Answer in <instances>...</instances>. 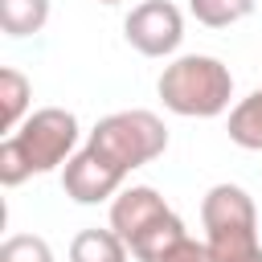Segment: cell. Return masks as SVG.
<instances>
[{
	"instance_id": "obj_9",
	"label": "cell",
	"mask_w": 262,
	"mask_h": 262,
	"mask_svg": "<svg viewBox=\"0 0 262 262\" xmlns=\"http://www.w3.org/2000/svg\"><path fill=\"white\" fill-rule=\"evenodd\" d=\"M29 98H33V86L20 70L4 66L0 70V111H4V131L12 135L25 119H29Z\"/></svg>"
},
{
	"instance_id": "obj_8",
	"label": "cell",
	"mask_w": 262,
	"mask_h": 262,
	"mask_svg": "<svg viewBox=\"0 0 262 262\" xmlns=\"http://www.w3.org/2000/svg\"><path fill=\"white\" fill-rule=\"evenodd\" d=\"M127 242L115 229H82L70 242V262H127Z\"/></svg>"
},
{
	"instance_id": "obj_1",
	"label": "cell",
	"mask_w": 262,
	"mask_h": 262,
	"mask_svg": "<svg viewBox=\"0 0 262 262\" xmlns=\"http://www.w3.org/2000/svg\"><path fill=\"white\" fill-rule=\"evenodd\" d=\"M78 143V119L66 106H41L33 111L4 143H0V184L16 188L37 172H53L57 164H70V151Z\"/></svg>"
},
{
	"instance_id": "obj_10",
	"label": "cell",
	"mask_w": 262,
	"mask_h": 262,
	"mask_svg": "<svg viewBox=\"0 0 262 262\" xmlns=\"http://www.w3.org/2000/svg\"><path fill=\"white\" fill-rule=\"evenodd\" d=\"M49 20V0H0V29L8 37H33Z\"/></svg>"
},
{
	"instance_id": "obj_3",
	"label": "cell",
	"mask_w": 262,
	"mask_h": 262,
	"mask_svg": "<svg viewBox=\"0 0 262 262\" xmlns=\"http://www.w3.org/2000/svg\"><path fill=\"white\" fill-rule=\"evenodd\" d=\"M201 225L213 262H262L258 209L242 184H213L201 201Z\"/></svg>"
},
{
	"instance_id": "obj_11",
	"label": "cell",
	"mask_w": 262,
	"mask_h": 262,
	"mask_svg": "<svg viewBox=\"0 0 262 262\" xmlns=\"http://www.w3.org/2000/svg\"><path fill=\"white\" fill-rule=\"evenodd\" d=\"M229 139L246 151H262V90L246 94L229 111Z\"/></svg>"
},
{
	"instance_id": "obj_15",
	"label": "cell",
	"mask_w": 262,
	"mask_h": 262,
	"mask_svg": "<svg viewBox=\"0 0 262 262\" xmlns=\"http://www.w3.org/2000/svg\"><path fill=\"white\" fill-rule=\"evenodd\" d=\"M98 4H123V0H98Z\"/></svg>"
},
{
	"instance_id": "obj_14",
	"label": "cell",
	"mask_w": 262,
	"mask_h": 262,
	"mask_svg": "<svg viewBox=\"0 0 262 262\" xmlns=\"http://www.w3.org/2000/svg\"><path fill=\"white\" fill-rule=\"evenodd\" d=\"M164 262H213V258H209V246H205V242L184 237V242H180V246H176V250H172Z\"/></svg>"
},
{
	"instance_id": "obj_12",
	"label": "cell",
	"mask_w": 262,
	"mask_h": 262,
	"mask_svg": "<svg viewBox=\"0 0 262 262\" xmlns=\"http://www.w3.org/2000/svg\"><path fill=\"white\" fill-rule=\"evenodd\" d=\"M188 12L205 29H229L254 12V0H188Z\"/></svg>"
},
{
	"instance_id": "obj_4",
	"label": "cell",
	"mask_w": 262,
	"mask_h": 262,
	"mask_svg": "<svg viewBox=\"0 0 262 262\" xmlns=\"http://www.w3.org/2000/svg\"><path fill=\"white\" fill-rule=\"evenodd\" d=\"M86 147H94L102 160H111L123 176L151 164L156 156H164L168 147V127L160 115L151 111H115L106 119L94 123Z\"/></svg>"
},
{
	"instance_id": "obj_7",
	"label": "cell",
	"mask_w": 262,
	"mask_h": 262,
	"mask_svg": "<svg viewBox=\"0 0 262 262\" xmlns=\"http://www.w3.org/2000/svg\"><path fill=\"white\" fill-rule=\"evenodd\" d=\"M164 213H172L168 209V201L151 188V184H131V188H123L115 201H111V229L131 246L151 221H160Z\"/></svg>"
},
{
	"instance_id": "obj_2",
	"label": "cell",
	"mask_w": 262,
	"mask_h": 262,
	"mask_svg": "<svg viewBox=\"0 0 262 262\" xmlns=\"http://www.w3.org/2000/svg\"><path fill=\"white\" fill-rule=\"evenodd\" d=\"M164 106L180 119H217L221 111H229L233 98V74L221 57L209 53H184L176 61L164 66L160 82H156Z\"/></svg>"
},
{
	"instance_id": "obj_6",
	"label": "cell",
	"mask_w": 262,
	"mask_h": 262,
	"mask_svg": "<svg viewBox=\"0 0 262 262\" xmlns=\"http://www.w3.org/2000/svg\"><path fill=\"white\" fill-rule=\"evenodd\" d=\"M123 180H127V176H123L111 160H102L94 147L74 151V156H70V164L61 168V188H66V196H70V201H78V205L115 201V196L123 192Z\"/></svg>"
},
{
	"instance_id": "obj_5",
	"label": "cell",
	"mask_w": 262,
	"mask_h": 262,
	"mask_svg": "<svg viewBox=\"0 0 262 262\" xmlns=\"http://www.w3.org/2000/svg\"><path fill=\"white\" fill-rule=\"evenodd\" d=\"M123 37L143 57H168L184 41V16H180V8L172 0H143V4H135L127 12Z\"/></svg>"
},
{
	"instance_id": "obj_13",
	"label": "cell",
	"mask_w": 262,
	"mask_h": 262,
	"mask_svg": "<svg viewBox=\"0 0 262 262\" xmlns=\"http://www.w3.org/2000/svg\"><path fill=\"white\" fill-rule=\"evenodd\" d=\"M0 262H53V250L37 233H12L0 246Z\"/></svg>"
}]
</instances>
